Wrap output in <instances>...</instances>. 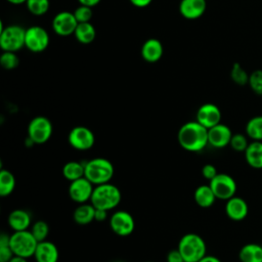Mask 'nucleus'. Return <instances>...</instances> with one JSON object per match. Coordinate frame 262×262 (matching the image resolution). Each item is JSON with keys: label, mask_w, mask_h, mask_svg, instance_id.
I'll list each match as a JSON object with an SVG mask.
<instances>
[{"label": "nucleus", "mask_w": 262, "mask_h": 262, "mask_svg": "<svg viewBox=\"0 0 262 262\" xmlns=\"http://www.w3.org/2000/svg\"><path fill=\"white\" fill-rule=\"evenodd\" d=\"M217 174H218L217 169L212 164H206L202 168V175H203V177L205 179L209 180V181H211Z\"/></svg>", "instance_id": "nucleus-36"}, {"label": "nucleus", "mask_w": 262, "mask_h": 262, "mask_svg": "<svg viewBox=\"0 0 262 262\" xmlns=\"http://www.w3.org/2000/svg\"><path fill=\"white\" fill-rule=\"evenodd\" d=\"M184 262H185V261H184Z\"/></svg>", "instance_id": "nucleus-47"}, {"label": "nucleus", "mask_w": 262, "mask_h": 262, "mask_svg": "<svg viewBox=\"0 0 262 262\" xmlns=\"http://www.w3.org/2000/svg\"><path fill=\"white\" fill-rule=\"evenodd\" d=\"M214 194L217 199L227 201L235 195L236 182L232 176L226 173H218L211 181H209Z\"/></svg>", "instance_id": "nucleus-8"}, {"label": "nucleus", "mask_w": 262, "mask_h": 262, "mask_svg": "<svg viewBox=\"0 0 262 262\" xmlns=\"http://www.w3.org/2000/svg\"><path fill=\"white\" fill-rule=\"evenodd\" d=\"M7 222L13 231L28 230L32 224V218L28 211L24 209H15L8 215Z\"/></svg>", "instance_id": "nucleus-19"}, {"label": "nucleus", "mask_w": 262, "mask_h": 262, "mask_svg": "<svg viewBox=\"0 0 262 262\" xmlns=\"http://www.w3.org/2000/svg\"><path fill=\"white\" fill-rule=\"evenodd\" d=\"M115 262H123V261H115Z\"/></svg>", "instance_id": "nucleus-45"}, {"label": "nucleus", "mask_w": 262, "mask_h": 262, "mask_svg": "<svg viewBox=\"0 0 262 262\" xmlns=\"http://www.w3.org/2000/svg\"><path fill=\"white\" fill-rule=\"evenodd\" d=\"M207 8L206 0H181L179 12L186 19H196L201 17Z\"/></svg>", "instance_id": "nucleus-18"}, {"label": "nucleus", "mask_w": 262, "mask_h": 262, "mask_svg": "<svg viewBox=\"0 0 262 262\" xmlns=\"http://www.w3.org/2000/svg\"><path fill=\"white\" fill-rule=\"evenodd\" d=\"M92 14H93V12H92L91 7L81 5V4L74 11V15L79 24L80 23H89L92 17Z\"/></svg>", "instance_id": "nucleus-35"}, {"label": "nucleus", "mask_w": 262, "mask_h": 262, "mask_svg": "<svg viewBox=\"0 0 262 262\" xmlns=\"http://www.w3.org/2000/svg\"><path fill=\"white\" fill-rule=\"evenodd\" d=\"M232 132L230 128L222 123L208 129L209 144L215 148H223L230 143Z\"/></svg>", "instance_id": "nucleus-15"}, {"label": "nucleus", "mask_w": 262, "mask_h": 262, "mask_svg": "<svg viewBox=\"0 0 262 262\" xmlns=\"http://www.w3.org/2000/svg\"><path fill=\"white\" fill-rule=\"evenodd\" d=\"M78 24L74 12L60 11L52 19V29L58 36L67 37L75 33Z\"/></svg>", "instance_id": "nucleus-13"}, {"label": "nucleus", "mask_w": 262, "mask_h": 262, "mask_svg": "<svg viewBox=\"0 0 262 262\" xmlns=\"http://www.w3.org/2000/svg\"><path fill=\"white\" fill-rule=\"evenodd\" d=\"M16 185V180L14 175L6 170V169H1L0 171V195L2 198L10 195Z\"/></svg>", "instance_id": "nucleus-27"}, {"label": "nucleus", "mask_w": 262, "mask_h": 262, "mask_svg": "<svg viewBox=\"0 0 262 262\" xmlns=\"http://www.w3.org/2000/svg\"><path fill=\"white\" fill-rule=\"evenodd\" d=\"M84 166V176L94 185L110 182L115 174L113 163L105 158H93L85 162Z\"/></svg>", "instance_id": "nucleus-3"}, {"label": "nucleus", "mask_w": 262, "mask_h": 262, "mask_svg": "<svg viewBox=\"0 0 262 262\" xmlns=\"http://www.w3.org/2000/svg\"><path fill=\"white\" fill-rule=\"evenodd\" d=\"M177 249L185 262H199L207 255L206 242L201 235L192 232L181 236Z\"/></svg>", "instance_id": "nucleus-4"}, {"label": "nucleus", "mask_w": 262, "mask_h": 262, "mask_svg": "<svg viewBox=\"0 0 262 262\" xmlns=\"http://www.w3.org/2000/svg\"><path fill=\"white\" fill-rule=\"evenodd\" d=\"M52 132V123L44 116L33 118L28 125V136L35 142V144H43L47 142L50 139Z\"/></svg>", "instance_id": "nucleus-7"}, {"label": "nucleus", "mask_w": 262, "mask_h": 262, "mask_svg": "<svg viewBox=\"0 0 262 262\" xmlns=\"http://www.w3.org/2000/svg\"><path fill=\"white\" fill-rule=\"evenodd\" d=\"M19 63L18 56L16 55V52L12 51H2L0 55V64L5 70H13L17 68Z\"/></svg>", "instance_id": "nucleus-32"}, {"label": "nucleus", "mask_w": 262, "mask_h": 262, "mask_svg": "<svg viewBox=\"0 0 262 262\" xmlns=\"http://www.w3.org/2000/svg\"><path fill=\"white\" fill-rule=\"evenodd\" d=\"M145 262H152V261H145Z\"/></svg>", "instance_id": "nucleus-46"}, {"label": "nucleus", "mask_w": 262, "mask_h": 262, "mask_svg": "<svg viewBox=\"0 0 262 262\" xmlns=\"http://www.w3.org/2000/svg\"><path fill=\"white\" fill-rule=\"evenodd\" d=\"M131 2L132 5H134L135 7H138V8H143V7H146L148 6L152 0H129Z\"/></svg>", "instance_id": "nucleus-40"}, {"label": "nucleus", "mask_w": 262, "mask_h": 262, "mask_svg": "<svg viewBox=\"0 0 262 262\" xmlns=\"http://www.w3.org/2000/svg\"><path fill=\"white\" fill-rule=\"evenodd\" d=\"M246 135L252 140L262 141V116L251 118L246 125Z\"/></svg>", "instance_id": "nucleus-28"}, {"label": "nucleus", "mask_w": 262, "mask_h": 262, "mask_svg": "<svg viewBox=\"0 0 262 262\" xmlns=\"http://www.w3.org/2000/svg\"><path fill=\"white\" fill-rule=\"evenodd\" d=\"M26 29L19 25H9L0 30V47L2 51L16 52L25 46Z\"/></svg>", "instance_id": "nucleus-6"}, {"label": "nucleus", "mask_w": 262, "mask_h": 262, "mask_svg": "<svg viewBox=\"0 0 262 262\" xmlns=\"http://www.w3.org/2000/svg\"><path fill=\"white\" fill-rule=\"evenodd\" d=\"M245 159L248 165L254 169H262V141L253 140L245 150Z\"/></svg>", "instance_id": "nucleus-21"}, {"label": "nucleus", "mask_w": 262, "mask_h": 262, "mask_svg": "<svg viewBox=\"0 0 262 262\" xmlns=\"http://www.w3.org/2000/svg\"><path fill=\"white\" fill-rule=\"evenodd\" d=\"M9 246L14 255L28 259L34 256L38 246V241L35 238L31 230L13 231V233L10 234Z\"/></svg>", "instance_id": "nucleus-5"}, {"label": "nucleus", "mask_w": 262, "mask_h": 262, "mask_svg": "<svg viewBox=\"0 0 262 262\" xmlns=\"http://www.w3.org/2000/svg\"><path fill=\"white\" fill-rule=\"evenodd\" d=\"M216 199L217 198L209 184L198 186L193 192V200L195 204L201 208H210L214 205Z\"/></svg>", "instance_id": "nucleus-22"}, {"label": "nucleus", "mask_w": 262, "mask_h": 262, "mask_svg": "<svg viewBox=\"0 0 262 262\" xmlns=\"http://www.w3.org/2000/svg\"><path fill=\"white\" fill-rule=\"evenodd\" d=\"M177 140L179 145L187 151H201L209 144L208 129L198 121L187 122L179 128Z\"/></svg>", "instance_id": "nucleus-1"}, {"label": "nucleus", "mask_w": 262, "mask_h": 262, "mask_svg": "<svg viewBox=\"0 0 262 262\" xmlns=\"http://www.w3.org/2000/svg\"><path fill=\"white\" fill-rule=\"evenodd\" d=\"M122 200V193L119 187L110 182L95 185L90 203L95 209L111 211L119 206Z\"/></svg>", "instance_id": "nucleus-2"}, {"label": "nucleus", "mask_w": 262, "mask_h": 262, "mask_svg": "<svg viewBox=\"0 0 262 262\" xmlns=\"http://www.w3.org/2000/svg\"><path fill=\"white\" fill-rule=\"evenodd\" d=\"M49 0H27L26 6L34 15H43L49 9Z\"/></svg>", "instance_id": "nucleus-30"}, {"label": "nucleus", "mask_w": 262, "mask_h": 262, "mask_svg": "<svg viewBox=\"0 0 262 262\" xmlns=\"http://www.w3.org/2000/svg\"><path fill=\"white\" fill-rule=\"evenodd\" d=\"M249 76L250 75L243 69V67L238 62L232 64V68L230 70V78L235 84L239 86L247 85L249 83Z\"/></svg>", "instance_id": "nucleus-29"}, {"label": "nucleus", "mask_w": 262, "mask_h": 262, "mask_svg": "<svg viewBox=\"0 0 262 262\" xmlns=\"http://www.w3.org/2000/svg\"><path fill=\"white\" fill-rule=\"evenodd\" d=\"M69 144L77 150H88L95 143L94 133L85 126L74 127L68 135Z\"/></svg>", "instance_id": "nucleus-11"}, {"label": "nucleus", "mask_w": 262, "mask_h": 262, "mask_svg": "<svg viewBox=\"0 0 262 262\" xmlns=\"http://www.w3.org/2000/svg\"><path fill=\"white\" fill-rule=\"evenodd\" d=\"M8 262H28V260H27V258L14 255Z\"/></svg>", "instance_id": "nucleus-43"}, {"label": "nucleus", "mask_w": 262, "mask_h": 262, "mask_svg": "<svg viewBox=\"0 0 262 262\" xmlns=\"http://www.w3.org/2000/svg\"><path fill=\"white\" fill-rule=\"evenodd\" d=\"M33 257L36 262H58L59 251L54 243L46 239L38 243Z\"/></svg>", "instance_id": "nucleus-17"}, {"label": "nucleus", "mask_w": 262, "mask_h": 262, "mask_svg": "<svg viewBox=\"0 0 262 262\" xmlns=\"http://www.w3.org/2000/svg\"><path fill=\"white\" fill-rule=\"evenodd\" d=\"M95 208L91 203L79 204L73 213L74 221L79 225H87L94 221Z\"/></svg>", "instance_id": "nucleus-23"}, {"label": "nucleus", "mask_w": 262, "mask_h": 262, "mask_svg": "<svg viewBox=\"0 0 262 262\" xmlns=\"http://www.w3.org/2000/svg\"><path fill=\"white\" fill-rule=\"evenodd\" d=\"M249 86L257 95H262V70H255L249 76Z\"/></svg>", "instance_id": "nucleus-33"}, {"label": "nucleus", "mask_w": 262, "mask_h": 262, "mask_svg": "<svg viewBox=\"0 0 262 262\" xmlns=\"http://www.w3.org/2000/svg\"><path fill=\"white\" fill-rule=\"evenodd\" d=\"M241 262H262V246L249 243L243 246L238 252Z\"/></svg>", "instance_id": "nucleus-24"}, {"label": "nucleus", "mask_w": 262, "mask_h": 262, "mask_svg": "<svg viewBox=\"0 0 262 262\" xmlns=\"http://www.w3.org/2000/svg\"><path fill=\"white\" fill-rule=\"evenodd\" d=\"M225 213L229 219L233 221H242L249 213V206L243 198L234 195L226 201Z\"/></svg>", "instance_id": "nucleus-16"}, {"label": "nucleus", "mask_w": 262, "mask_h": 262, "mask_svg": "<svg viewBox=\"0 0 262 262\" xmlns=\"http://www.w3.org/2000/svg\"><path fill=\"white\" fill-rule=\"evenodd\" d=\"M49 35L47 31L39 26H32L26 29L25 47L31 52L39 53L44 51L49 45Z\"/></svg>", "instance_id": "nucleus-9"}, {"label": "nucleus", "mask_w": 262, "mask_h": 262, "mask_svg": "<svg viewBox=\"0 0 262 262\" xmlns=\"http://www.w3.org/2000/svg\"><path fill=\"white\" fill-rule=\"evenodd\" d=\"M167 262H184L182 255L178 249L171 250L167 255Z\"/></svg>", "instance_id": "nucleus-38"}, {"label": "nucleus", "mask_w": 262, "mask_h": 262, "mask_svg": "<svg viewBox=\"0 0 262 262\" xmlns=\"http://www.w3.org/2000/svg\"><path fill=\"white\" fill-rule=\"evenodd\" d=\"M199 262H221V260L213 255H206L205 257H203Z\"/></svg>", "instance_id": "nucleus-42"}, {"label": "nucleus", "mask_w": 262, "mask_h": 262, "mask_svg": "<svg viewBox=\"0 0 262 262\" xmlns=\"http://www.w3.org/2000/svg\"><path fill=\"white\" fill-rule=\"evenodd\" d=\"M221 111L220 108L211 102L202 104L196 111V120L201 125L210 129L219 123H221Z\"/></svg>", "instance_id": "nucleus-14"}, {"label": "nucleus", "mask_w": 262, "mask_h": 262, "mask_svg": "<svg viewBox=\"0 0 262 262\" xmlns=\"http://www.w3.org/2000/svg\"><path fill=\"white\" fill-rule=\"evenodd\" d=\"M14 256L9 245L0 246V262H8Z\"/></svg>", "instance_id": "nucleus-37"}, {"label": "nucleus", "mask_w": 262, "mask_h": 262, "mask_svg": "<svg viewBox=\"0 0 262 262\" xmlns=\"http://www.w3.org/2000/svg\"><path fill=\"white\" fill-rule=\"evenodd\" d=\"M31 232L33 233L35 238L38 241V243L46 241L49 234V225L46 221L38 220L33 223L31 227Z\"/></svg>", "instance_id": "nucleus-31"}, {"label": "nucleus", "mask_w": 262, "mask_h": 262, "mask_svg": "<svg viewBox=\"0 0 262 262\" xmlns=\"http://www.w3.org/2000/svg\"><path fill=\"white\" fill-rule=\"evenodd\" d=\"M94 184H92L85 176L74 180L69 185V195L71 200L77 204H84L90 202L93 193Z\"/></svg>", "instance_id": "nucleus-12"}, {"label": "nucleus", "mask_w": 262, "mask_h": 262, "mask_svg": "<svg viewBox=\"0 0 262 262\" xmlns=\"http://www.w3.org/2000/svg\"><path fill=\"white\" fill-rule=\"evenodd\" d=\"M229 145L235 151H238V152L244 151L245 152V150L247 149V147L249 145V141H248V138L245 134L235 133V134H232Z\"/></svg>", "instance_id": "nucleus-34"}, {"label": "nucleus", "mask_w": 262, "mask_h": 262, "mask_svg": "<svg viewBox=\"0 0 262 262\" xmlns=\"http://www.w3.org/2000/svg\"><path fill=\"white\" fill-rule=\"evenodd\" d=\"M78 2L81 4V5H85V6H89V7H93L95 5H97L100 0H78Z\"/></svg>", "instance_id": "nucleus-41"}, {"label": "nucleus", "mask_w": 262, "mask_h": 262, "mask_svg": "<svg viewBox=\"0 0 262 262\" xmlns=\"http://www.w3.org/2000/svg\"><path fill=\"white\" fill-rule=\"evenodd\" d=\"M164 53L163 44L156 38L147 39L141 47V56L147 62H157Z\"/></svg>", "instance_id": "nucleus-20"}, {"label": "nucleus", "mask_w": 262, "mask_h": 262, "mask_svg": "<svg viewBox=\"0 0 262 262\" xmlns=\"http://www.w3.org/2000/svg\"><path fill=\"white\" fill-rule=\"evenodd\" d=\"M107 212L108 211H105V210H101V209H95V221H98V222H101V221H104L107 217Z\"/></svg>", "instance_id": "nucleus-39"}, {"label": "nucleus", "mask_w": 262, "mask_h": 262, "mask_svg": "<svg viewBox=\"0 0 262 262\" xmlns=\"http://www.w3.org/2000/svg\"><path fill=\"white\" fill-rule=\"evenodd\" d=\"M77 41L81 44H90L93 42L96 36V31L93 25L89 23H80L78 24L75 33H74Z\"/></svg>", "instance_id": "nucleus-25"}, {"label": "nucleus", "mask_w": 262, "mask_h": 262, "mask_svg": "<svg viewBox=\"0 0 262 262\" xmlns=\"http://www.w3.org/2000/svg\"><path fill=\"white\" fill-rule=\"evenodd\" d=\"M8 1L9 3L11 4H14V5H19V4H24L27 2V0H6Z\"/></svg>", "instance_id": "nucleus-44"}, {"label": "nucleus", "mask_w": 262, "mask_h": 262, "mask_svg": "<svg viewBox=\"0 0 262 262\" xmlns=\"http://www.w3.org/2000/svg\"><path fill=\"white\" fill-rule=\"evenodd\" d=\"M110 227L115 234L124 237L132 234L135 228V221L129 212L119 210L110 217Z\"/></svg>", "instance_id": "nucleus-10"}, {"label": "nucleus", "mask_w": 262, "mask_h": 262, "mask_svg": "<svg viewBox=\"0 0 262 262\" xmlns=\"http://www.w3.org/2000/svg\"><path fill=\"white\" fill-rule=\"evenodd\" d=\"M62 176L70 182L84 177L85 166L84 163L78 161H70L62 167Z\"/></svg>", "instance_id": "nucleus-26"}]
</instances>
